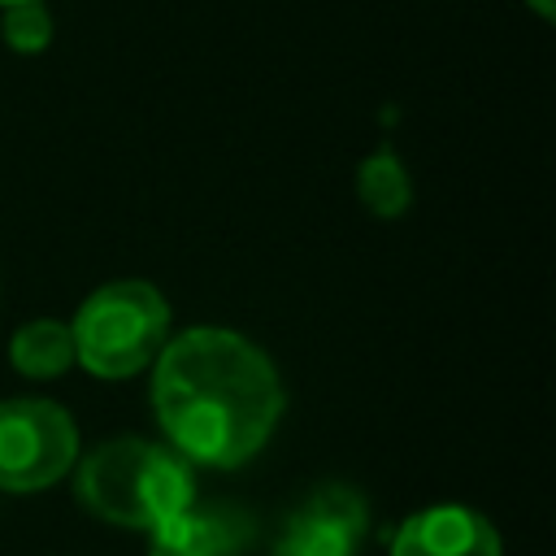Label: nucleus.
<instances>
[{"instance_id":"11","label":"nucleus","mask_w":556,"mask_h":556,"mask_svg":"<svg viewBox=\"0 0 556 556\" xmlns=\"http://www.w3.org/2000/svg\"><path fill=\"white\" fill-rule=\"evenodd\" d=\"M526 4H530V9H534L543 22H552V17H556V0H526Z\"/></svg>"},{"instance_id":"2","label":"nucleus","mask_w":556,"mask_h":556,"mask_svg":"<svg viewBox=\"0 0 556 556\" xmlns=\"http://www.w3.org/2000/svg\"><path fill=\"white\" fill-rule=\"evenodd\" d=\"M74 486L91 517L143 534L195 504L191 465L169 443H148L135 434L87 452Z\"/></svg>"},{"instance_id":"6","label":"nucleus","mask_w":556,"mask_h":556,"mask_svg":"<svg viewBox=\"0 0 556 556\" xmlns=\"http://www.w3.org/2000/svg\"><path fill=\"white\" fill-rule=\"evenodd\" d=\"M391 556H500V534L465 504H434L395 530Z\"/></svg>"},{"instance_id":"12","label":"nucleus","mask_w":556,"mask_h":556,"mask_svg":"<svg viewBox=\"0 0 556 556\" xmlns=\"http://www.w3.org/2000/svg\"><path fill=\"white\" fill-rule=\"evenodd\" d=\"M0 4H4V9H9V4H30V0H0Z\"/></svg>"},{"instance_id":"9","label":"nucleus","mask_w":556,"mask_h":556,"mask_svg":"<svg viewBox=\"0 0 556 556\" xmlns=\"http://www.w3.org/2000/svg\"><path fill=\"white\" fill-rule=\"evenodd\" d=\"M356 191H361V204L374 213V217H400L413 200V182H408V169L404 161L391 152V148H378L361 161V174H356Z\"/></svg>"},{"instance_id":"7","label":"nucleus","mask_w":556,"mask_h":556,"mask_svg":"<svg viewBox=\"0 0 556 556\" xmlns=\"http://www.w3.org/2000/svg\"><path fill=\"white\" fill-rule=\"evenodd\" d=\"M248 543V526L217 508H182L148 530V556H235Z\"/></svg>"},{"instance_id":"10","label":"nucleus","mask_w":556,"mask_h":556,"mask_svg":"<svg viewBox=\"0 0 556 556\" xmlns=\"http://www.w3.org/2000/svg\"><path fill=\"white\" fill-rule=\"evenodd\" d=\"M0 35L13 52L22 56H35L52 43V13L43 9V0H30V4H9L4 9V22H0Z\"/></svg>"},{"instance_id":"8","label":"nucleus","mask_w":556,"mask_h":556,"mask_svg":"<svg viewBox=\"0 0 556 556\" xmlns=\"http://www.w3.org/2000/svg\"><path fill=\"white\" fill-rule=\"evenodd\" d=\"M9 361L26 378H61L74 365V334L56 317H35V321L13 330Z\"/></svg>"},{"instance_id":"1","label":"nucleus","mask_w":556,"mask_h":556,"mask_svg":"<svg viewBox=\"0 0 556 556\" xmlns=\"http://www.w3.org/2000/svg\"><path fill=\"white\" fill-rule=\"evenodd\" d=\"M152 413L187 465L235 469L252 460L282 417L274 361L243 334L191 326L152 361Z\"/></svg>"},{"instance_id":"5","label":"nucleus","mask_w":556,"mask_h":556,"mask_svg":"<svg viewBox=\"0 0 556 556\" xmlns=\"http://www.w3.org/2000/svg\"><path fill=\"white\" fill-rule=\"evenodd\" d=\"M365 521V500L352 486H321L287 517L278 556H356Z\"/></svg>"},{"instance_id":"3","label":"nucleus","mask_w":556,"mask_h":556,"mask_svg":"<svg viewBox=\"0 0 556 556\" xmlns=\"http://www.w3.org/2000/svg\"><path fill=\"white\" fill-rule=\"evenodd\" d=\"M74 361L96 378H135L169 339V304L143 278L104 282L70 321Z\"/></svg>"},{"instance_id":"4","label":"nucleus","mask_w":556,"mask_h":556,"mask_svg":"<svg viewBox=\"0 0 556 556\" xmlns=\"http://www.w3.org/2000/svg\"><path fill=\"white\" fill-rule=\"evenodd\" d=\"M78 460L74 417L52 400L0 404V491L26 495L61 482Z\"/></svg>"}]
</instances>
